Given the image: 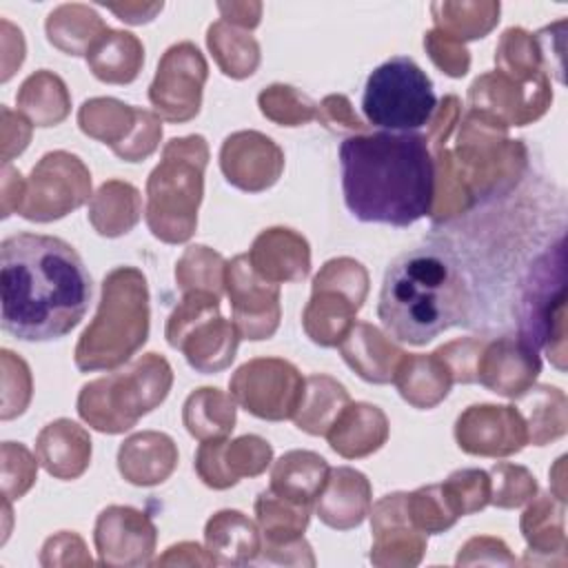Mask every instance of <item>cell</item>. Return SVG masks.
I'll return each instance as SVG.
<instances>
[{
	"label": "cell",
	"mask_w": 568,
	"mask_h": 568,
	"mask_svg": "<svg viewBox=\"0 0 568 568\" xmlns=\"http://www.w3.org/2000/svg\"><path fill=\"white\" fill-rule=\"evenodd\" d=\"M91 295V275L69 242L40 233H13L2 240V328L13 337H64L82 322Z\"/></svg>",
	"instance_id": "obj_1"
},
{
	"label": "cell",
	"mask_w": 568,
	"mask_h": 568,
	"mask_svg": "<svg viewBox=\"0 0 568 568\" xmlns=\"http://www.w3.org/2000/svg\"><path fill=\"white\" fill-rule=\"evenodd\" d=\"M344 204L359 222L410 226L433 213L435 158L422 133L373 131L339 144Z\"/></svg>",
	"instance_id": "obj_2"
},
{
	"label": "cell",
	"mask_w": 568,
	"mask_h": 568,
	"mask_svg": "<svg viewBox=\"0 0 568 568\" xmlns=\"http://www.w3.org/2000/svg\"><path fill=\"white\" fill-rule=\"evenodd\" d=\"M466 313V288L455 262L437 248H410L386 268L377 317L386 333L413 346H424Z\"/></svg>",
	"instance_id": "obj_3"
},
{
	"label": "cell",
	"mask_w": 568,
	"mask_h": 568,
	"mask_svg": "<svg viewBox=\"0 0 568 568\" xmlns=\"http://www.w3.org/2000/svg\"><path fill=\"white\" fill-rule=\"evenodd\" d=\"M149 337V288L135 266H118L102 280L95 317L75 344V366L84 373L126 364Z\"/></svg>",
	"instance_id": "obj_4"
},
{
	"label": "cell",
	"mask_w": 568,
	"mask_h": 568,
	"mask_svg": "<svg viewBox=\"0 0 568 568\" xmlns=\"http://www.w3.org/2000/svg\"><path fill=\"white\" fill-rule=\"evenodd\" d=\"M209 144L202 135L173 138L146 180L144 220L149 231L166 242H186L197 226V209L204 195V169Z\"/></svg>",
	"instance_id": "obj_5"
},
{
	"label": "cell",
	"mask_w": 568,
	"mask_h": 568,
	"mask_svg": "<svg viewBox=\"0 0 568 568\" xmlns=\"http://www.w3.org/2000/svg\"><path fill=\"white\" fill-rule=\"evenodd\" d=\"M171 384V364L158 353H146L122 371L87 382L78 395V415L91 428L118 435L160 406Z\"/></svg>",
	"instance_id": "obj_6"
},
{
	"label": "cell",
	"mask_w": 568,
	"mask_h": 568,
	"mask_svg": "<svg viewBox=\"0 0 568 568\" xmlns=\"http://www.w3.org/2000/svg\"><path fill=\"white\" fill-rule=\"evenodd\" d=\"M437 98L430 78L408 55H395L371 71L364 84L362 111L384 131L410 133L430 124Z\"/></svg>",
	"instance_id": "obj_7"
},
{
	"label": "cell",
	"mask_w": 568,
	"mask_h": 568,
	"mask_svg": "<svg viewBox=\"0 0 568 568\" xmlns=\"http://www.w3.org/2000/svg\"><path fill=\"white\" fill-rule=\"evenodd\" d=\"M166 342L178 348L197 373H220L231 366L240 344L233 320L220 315V297L206 291L182 293L166 320Z\"/></svg>",
	"instance_id": "obj_8"
},
{
	"label": "cell",
	"mask_w": 568,
	"mask_h": 568,
	"mask_svg": "<svg viewBox=\"0 0 568 568\" xmlns=\"http://www.w3.org/2000/svg\"><path fill=\"white\" fill-rule=\"evenodd\" d=\"M564 264V242L559 240L555 251L539 257L530 268L519 306V339H524L535 351L544 348L548 359L559 371L566 368Z\"/></svg>",
	"instance_id": "obj_9"
},
{
	"label": "cell",
	"mask_w": 568,
	"mask_h": 568,
	"mask_svg": "<svg viewBox=\"0 0 568 568\" xmlns=\"http://www.w3.org/2000/svg\"><path fill=\"white\" fill-rule=\"evenodd\" d=\"M366 295L368 273L357 260H328L315 275L311 300L302 313L306 335L320 346H337L353 328Z\"/></svg>",
	"instance_id": "obj_10"
},
{
	"label": "cell",
	"mask_w": 568,
	"mask_h": 568,
	"mask_svg": "<svg viewBox=\"0 0 568 568\" xmlns=\"http://www.w3.org/2000/svg\"><path fill=\"white\" fill-rule=\"evenodd\" d=\"M304 382L288 359L255 357L231 375L229 390L246 413L266 422H284L293 419L304 395Z\"/></svg>",
	"instance_id": "obj_11"
},
{
	"label": "cell",
	"mask_w": 568,
	"mask_h": 568,
	"mask_svg": "<svg viewBox=\"0 0 568 568\" xmlns=\"http://www.w3.org/2000/svg\"><path fill=\"white\" fill-rule=\"evenodd\" d=\"M89 195L91 173L82 160L67 151H51L33 166L18 213L31 222H51L82 206Z\"/></svg>",
	"instance_id": "obj_12"
},
{
	"label": "cell",
	"mask_w": 568,
	"mask_h": 568,
	"mask_svg": "<svg viewBox=\"0 0 568 568\" xmlns=\"http://www.w3.org/2000/svg\"><path fill=\"white\" fill-rule=\"evenodd\" d=\"M82 133L100 140L126 162L149 158L162 138V122L153 111L135 109L115 98H91L78 111Z\"/></svg>",
	"instance_id": "obj_13"
},
{
	"label": "cell",
	"mask_w": 568,
	"mask_h": 568,
	"mask_svg": "<svg viewBox=\"0 0 568 568\" xmlns=\"http://www.w3.org/2000/svg\"><path fill=\"white\" fill-rule=\"evenodd\" d=\"M206 78L209 64L200 49L189 40L175 42L158 62L149 100L166 122H189L200 113Z\"/></svg>",
	"instance_id": "obj_14"
},
{
	"label": "cell",
	"mask_w": 568,
	"mask_h": 568,
	"mask_svg": "<svg viewBox=\"0 0 568 568\" xmlns=\"http://www.w3.org/2000/svg\"><path fill=\"white\" fill-rule=\"evenodd\" d=\"M224 291L231 302L233 324L244 339H268L280 326V284L264 280L248 255L226 262Z\"/></svg>",
	"instance_id": "obj_15"
},
{
	"label": "cell",
	"mask_w": 568,
	"mask_h": 568,
	"mask_svg": "<svg viewBox=\"0 0 568 568\" xmlns=\"http://www.w3.org/2000/svg\"><path fill=\"white\" fill-rule=\"evenodd\" d=\"M552 102L548 73L530 82H515L501 71L479 75L468 89L470 111H477L504 126H524L546 113Z\"/></svg>",
	"instance_id": "obj_16"
},
{
	"label": "cell",
	"mask_w": 568,
	"mask_h": 568,
	"mask_svg": "<svg viewBox=\"0 0 568 568\" xmlns=\"http://www.w3.org/2000/svg\"><path fill=\"white\" fill-rule=\"evenodd\" d=\"M455 439L468 455L508 457L528 444V430L517 406L473 404L457 417Z\"/></svg>",
	"instance_id": "obj_17"
},
{
	"label": "cell",
	"mask_w": 568,
	"mask_h": 568,
	"mask_svg": "<svg viewBox=\"0 0 568 568\" xmlns=\"http://www.w3.org/2000/svg\"><path fill=\"white\" fill-rule=\"evenodd\" d=\"M102 566H146L155 552L158 530L151 517L131 506H106L93 528Z\"/></svg>",
	"instance_id": "obj_18"
},
{
	"label": "cell",
	"mask_w": 568,
	"mask_h": 568,
	"mask_svg": "<svg viewBox=\"0 0 568 568\" xmlns=\"http://www.w3.org/2000/svg\"><path fill=\"white\" fill-rule=\"evenodd\" d=\"M273 459V448L260 435H242L235 439L217 437L200 444L195 453L197 477L215 490L235 486L242 477L262 475Z\"/></svg>",
	"instance_id": "obj_19"
},
{
	"label": "cell",
	"mask_w": 568,
	"mask_h": 568,
	"mask_svg": "<svg viewBox=\"0 0 568 568\" xmlns=\"http://www.w3.org/2000/svg\"><path fill=\"white\" fill-rule=\"evenodd\" d=\"M220 169L235 189L260 193L280 180L284 151L260 131H235L222 142Z\"/></svg>",
	"instance_id": "obj_20"
},
{
	"label": "cell",
	"mask_w": 568,
	"mask_h": 568,
	"mask_svg": "<svg viewBox=\"0 0 568 568\" xmlns=\"http://www.w3.org/2000/svg\"><path fill=\"white\" fill-rule=\"evenodd\" d=\"M541 359L532 346L519 337H497L484 342L475 366V379L488 390L517 399L537 379Z\"/></svg>",
	"instance_id": "obj_21"
},
{
	"label": "cell",
	"mask_w": 568,
	"mask_h": 568,
	"mask_svg": "<svg viewBox=\"0 0 568 568\" xmlns=\"http://www.w3.org/2000/svg\"><path fill=\"white\" fill-rule=\"evenodd\" d=\"M375 544L371 561L377 566H417L426 550V532L417 530L406 510V493L382 497L371 510Z\"/></svg>",
	"instance_id": "obj_22"
},
{
	"label": "cell",
	"mask_w": 568,
	"mask_h": 568,
	"mask_svg": "<svg viewBox=\"0 0 568 568\" xmlns=\"http://www.w3.org/2000/svg\"><path fill=\"white\" fill-rule=\"evenodd\" d=\"M246 255L253 268L273 284L302 282L311 273V246L306 237L286 226L264 229Z\"/></svg>",
	"instance_id": "obj_23"
},
{
	"label": "cell",
	"mask_w": 568,
	"mask_h": 568,
	"mask_svg": "<svg viewBox=\"0 0 568 568\" xmlns=\"http://www.w3.org/2000/svg\"><path fill=\"white\" fill-rule=\"evenodd\" d=\"M371 481L366 479L364 473L351 466L331 468L326 484L315 499L317 517L335 530L357 528L371 513Z\"/></svg>",
	"instance_id": "obj_24"
},
{
	"label": "cell",
	"mask_w": 568,
	"mask_h": 568,
	"mask_svg": "<svg viewBox=\"0 0 568 568\" xmlns=\"http://www.w3.org/2000/svg\"><path fill=\"white\" fill-rule=\"evenodd\" d=\"M178 466V446L166 433L142 430L126 437L118 450V470L133 486L166 481Z\"/></svg>",
	"instance_id": "obj_25"
},
{
	"label": "cell",
	"mask_w": 568,
	"mask_h": 568,
	"mask_svg": "<svg viewBox=\"0 0 568 568\" xmlns=\"http://www.w3.org/2000/svg\"><path fill=\"white\" fill-rule=\"evenodd\" d=\"M331 448L346 457L359 459L379 450L388 439V419L382 408L366 402H351L326 430Z\"/></svg>",
	"instance_id": "obj_26"
},
{
	"label": "cell",
	"mask_w": 568,
	"mask_h": 568,
	"mask_svg": "<svg viewBox=\"0 0 568 568\" xmlns=\"http://www.w3.org/2000/svg\"><path fill=\"white\" fill-rule=\"evenodd\" d=\"M36 455L55 479H78L91 462V437L75 422L55 419L40 430Z\"/></svg>",
	"instance_id": "obj_27"
},
{
	"label": "cell",
	"mask_w": 568,
	"mask_h": 568,
	"mask_svg": "<svg viewBox=\"0 0 568 568\" xmlns=\"http://www.w3.org/2000/svg\"><path fill=\"white\" fill-rule=\"evenodd\" d=\"M337 346L344 362L371 384L393 382L397 362L404 355L377 326L366 322H355Z\"/></svg>",
	"instance_id": "obj_28"
},
{
	"label": "cell",
	"mask_w": 568,
	"mask_h": 568,
	"mask_svg": "<svg viewBox=\"0 0 568 568\" xmlns=\"http://www.w3.org/2000/svg\"><path fill=\"white\" fill-rule=\"evenodd\" d=\"M209 555L222 566H244L260 557L262 539L257 526L240 510H217L204 526Z\"/></svg>",
	"instance_id": "obj_29"
},
{
	"label": "cell",
	"mask_w": 568,
	"mask_h": 568,
	"mask_svg": "<svg viewBox=\"0 0 568 568\" xmlns=\"http://www.w3.org/2000/svg\"><path fill=\"white\" fill-rule=\"evenodd\" d=\"M393 384L397 386L404 402L415 408H435L450 393L453 373L446 362L437 355H410L404 353L397 362Z\"/></svg>",
	"instance_id": "obj_30"
},
{
	"label": "cell",
	"mask_w": 568,
	"mask_h": 568,
	"mask_svg": "<svg viewBox=\"0 0 568 568\" xmlns=\"http://www.w3.org/2000/svg\"><path fill=\"white\" fill-rule=\"evenodd\" d=\"M328 470L320 453L288 450L273 464L268 488L293 504L313 506L326 484Z\"/></svg>",
	"instance_id": "obj_31"
},
{
	"label": "cell",
	"mask_w": 568,
	"mask_h": 568,
	"mask_svg": "<svg viewBox=\"0 0 568 568\" xmlns=\"http://www.w3.org/2000/svg\"><path fill=\"white\" fill-rule=\"evenodd\" d=\"M91 73L109 84H129L138 78L144 64V47L129 31L106 29L87 51Z\"/></svg>",
	"instance_id": "obj_32"
},
{
	"label": "cell",
	"mask_w": 568,
	"mask_h": 568,
	"mask_svg": "<svg viewBox=\"0 0 568 568\" xmlns=\"http://www.w3.org/2000/svg\"><path fill=\"white\" fill-rule=\"evenodd\" d=\"M142 213L140 191L124 180L104 182L89 202V222L104 237L129 233Z\"/></svg>",
	"instance_id": "obj_33"
},
{
	"label": "cell",
	"mask_w": 568,
	"mask_h": 568,
	"mask_svg": "<svg viewBox=\"0 0 568 568\" xmlns=\"http://www.w3.org/2000/svg\"><path fill=\"white\" fill-rule=\"evenodd\" d=\"M348 404V390L335 377L317 373L306 377L304 395L293 415V422L308 435H326V430Z\"/></svg>",
	"instance_id": "obj_34"
},
{
	"label": "cell",
	"mask_w": 568,
	"mask_h": 568,
	"mask_svg": "<svg viewBox=\"0 0 568 568\" xmlns=\"http://www.w3.org/2000/svg\"><path fill=\"white\" fill-rule=\"evenodd\" d=\"M182 422L200 442L229 437L235 428V399L213 386L195 388L182 406Z\"/></svg>",
	"instance_id": "obj_35"
},
{
	"label": "cell",
	"mask_w": 568,
	"mask_h": 568,
	"mask_svg": "<svg viewBox=\"0 0 568 568\" xmlns=\"http://www.w3.org/2000/svg\"><path fill=\"white\" fill-rule=\"evenodd\" d=\"M528 430V442L535 446H544L557 437H561L568 428V402L564 390L557 386L539 384L530 386L524 395L517 397Z\"/></svg>",
	"instance_id": "obj_36"
},
{
	"label": "cell",
	"mask_w": 568,
	"mask_h": 568,
	"mask_svg": "<svg viewBox=\"0 0 568 568\" xmlns=\"http://www.w3.org/2000/svg\"><path fill=\"white\" fill-rule=\"evenodd\" d=\"M47 38L49 42L69 53L87 55L91 44L109 29L104 20L89 4H60L47 16Z\"/></svg>",
	"instance_id": "obj_37"
},
{
	"label": "cell",
	"mask_w": 568,
	"mask_h": 568,
	"mask_svg": "<svg viewBox=\"0 0 568 568\" xmlns=\"http://www.w3.org/2000/svg\"><path fill=\"white\" fill-rule=\"evenodd\" d=\"M16 102L36 126H55L71 111V98L64 80L47 69L31 73L22 82Z\"/></svg>",
	"instance_id": "obj_38"
},
{
	"label": "cell",
	"mask_w": 568,
	"mask_h": 568,
	"mask_svg": "<svg viewBox=\"0 0 568 568\" xmlns=\"http://www.w3.org/2000/svg\"><path fill=\"white\" fill-rule=\"evenodd\" d=\"M206 44L222 73L233 80L248 78L260 67V44L246 29L217 20L206 31Z\"/></svg>",
	"instance_id": "obj_39"
},
{
	"label": "cell",
	"mask_w": 568,
	"mask_h": 568,
	"mask_svg": "<svg viewBox=\"0 0 568 568\" xmlns=\"http://www.w3.org/2000/svg\"><path fill=\"white\" fill-rule=\"evenodd\" d=\"M255 515L264 532V546H282L304 535L311 519V506L293 504L266 488L255 499Z\"/></svg>",
	"instance_id": "obj_40"
},
{
	"label": "cell",
	"mask_w": 568,
	"mask_h": 568,
	"mask_svg": "<svg viewBox=\"0 0 568 568\" xmlns=\"http://www.w3.org/2000/svg\"><path fill=\"white\" fill-rule=\"evenodd\" d=\"M499 2H433L430 13L435 29L464 42L477 40L499 22Z\"/></svg>",
	"instance_id": "obj_41"
},
{
	"label": "cell",
	"mask_w": 568,
	"mask_h": 568,
	"mask_svg": "<svg viewBox=\"0 0 568 568\" xmlns=\"http://www.w3.org/2000/svg\"><path fill=\"white\" fill-rule=\"evenodd\" d=\"M535 499V497H532ZM521 532L530 552H561L566 550L564 530V501L541 495L521 515Z\"/></svg>",
	"instance_id": "obj_42"
},
{
	"label": "cell",
	"mask_w": 568,
	"mask_h": 568,
	"mask_svg": "<svg viewBox=\"0 0 568 568\" xmlns=\"http://www.w3.org/2000/svg\"><path fill=\"white\" fill-rule=\"evenodd\" d=\"M495 62L499 71L515 82H530L546 75L537 38L521 27H510L504 31L495 51Z\"/></svg>",
	"instance_id": "obj_43"
},
{
	"label": "cell",
	"mask_w": 568,
	"mask_h": 568,
	"mask_svg": "<svg viewBox=\"0 0 568 568\" xmlns=\"http://www.w3.org/2000/svg\"><path fill=\"white\" fill-rule=\"evenodd\" d=\"M224 271L226 262L220 253L204 244H193L184 248L182 257L178 260L175 280L182 293L206 291L220 297L224 291Z\"/></svg>",
	"instance_id": "obj_44"
},
{
	"label": "cell",
	"mask_w": 568,
	"mask_h": 568,
	"mask_svg": "<svg viewBox=\"0 0 568 568\" xmlns=\"http://www.w3.org/2000/svg\"><path fill=\"white\" fill-rule=\"evenodd\" d=\"M406 510H408L410 524L426 535L444 532L459 519L448 497L444 495L442 484H430L413 493H406Z\"/></svg>",
	"instance_id": "obj_45"
},
{
	"label": "cell",
	"mask_w": 568,
	"mask_h": 568,
	"mask_svg": "<svg viewBox=\"0 0 568 568\" xmlns=\"http://www.w3.org/2000/svg\"><path fill=\"white\" fill-rule=\"evenodd\" d=\"M260 111L282 126H300L317 118V104L288 84H271L257 95Z\"/></svg>",
	"instance_id": "obj_46"
},
{
	"label": "cell",
	"mask_w": 568,
	"mask_h": 568,
	"mask_svg": "<svg viewBox=\"0 0 568 568\" xmlns=\"http://www.w3.org/2000/svg\"><path fill=\"white\" fill-rule=\"evenodd\" d=\"M453 510L464 517L481 510L490 504V477L481 468H462L448 475L442 484Z\"/></svg>",
	"instance_id": "obj_47"
},
{
	"label": "cell",
	"mask_w": 568,
	"mask_h": 568,
	"mask_svg": "<svg viewBox=\"0 0 568 568\" xmlns=\"http://www.w3.org/2000/svg\"><path fill=\"white\" fill-rule=\"evenodd\" d=\"M490 504L497 508H517L537 495V481L528 468L499 462L490 468Z\"/></svg>",
	"instance_id": "obj_48"
},
{
	"label": "cell",
	"mask_w": 568,
	"mask_h": 568,
	"mask_svg": "<svg viewBox=\"0 0 568 568\" xmlns=\"http://www.w3.org/2000/svg\"><path fill=\"white\" fill-rule=\"evenodd\" d=\"M36 473L38 464L22 444H2V490L9 499H20L36 481Z\"/></svg>",
	"instance_id": "obj_49"
},
{
	"label": "cell",
	"mask_w": 568,
	"mask_h": 568,
	"mask_svg": "<svg viewBox=\"0 0 568 568\" xmlns=\"http://www.w3.org/2000/svg\"><path fill=\"white\" fill-rule=\"evenodd\" d=\"M424 47L430 55V60L450 78H462L466 75L470 67V55L464 47V42L446 36L439 29H430L424 36Z\"/></svg>",
	"instance_id": "obj_50"
},
{
	"label": "cell",
	"mask_w": 568,
	"mask_h": 568,
	"mask_svg": "<svg viewBox=\"0 0 568 568\" xmlns=\"http://www.w3.org/2000/svg\"><path fill=\"white\" fill-rule=\"evenodd\" d=\"M486 339L479 337H464V339H455L448 342L444 346H439L435 353L446 362V366L453 373V382L457 384H473L475 379V366L479 359V351L484 346Z\"/></svg>",
	"instance_id": "obj_51"
},
{
	"label": "cell",
	"mask_w": 568,
	"mask_h": 568,
	"mask_svg": "<svg viewBox=\"0 0 568 568\" xmlns=\"http://www.w3.org/2000/svg\"><path fill=\"white\" fill-rule=\"evenodd\" d=\"M320 122L333 133H364L366 124L355 115L346 95H326L317 106Z\"/></svg>",
	"instance_id": "obj_52"
},
{
	"label": "cell",
	"mask_w": 568,
	"mask_h": 568,
	"mask_svg": "<svg viewBox=\"0 0 568 568\" xmlns=\"http://www.w3.org/2000/svg\"><path fill=\"white\" fill-rule=\"evenodd\" d=\"M459 106H462V104H459V100H457L455 95L442 98V102H439V106L435 109L433 120H430V133L426 135V138H428V144H430V151L444 146L446 138L450 135V131H453L455 124H457Z\"/></svg>",
	"instance_id": "obj_53"
},
{
	"label": "cell",
	"mask_w": 568,
	"mask_h": 568,
	"mask_svg": "<svg viewBox=\"0 0 568 568\" xmlns=\"http://www.w3.org/2000/svg\"><path fill=\"white\" fill-rule=\"evenodd\" d=\"M262 561L266 564H315V557L311 552V546L304 537L291 541V544H282V546H262Z\"/></svg>",
	"instance_id": "obj_54"
},
{
	"label": "cell",
	"mask_w": 568,
	"mask_h": 568,
	"mask_svg": "<svg viewBox=\"0 0 568 568\" xmlns=\"http://www.w3.org/2000/svg\"><path fill=\"white\" fill-rule=\"evenodd\" d=\"M217 11L222 13V20L229 24H235L240 29H255L262 18V4L260 2H217Z\"/></svg>",
	"instance_id": "obj_55"
},
{
	"label": "cell",
	"mask_w": 568,
	"mask_h": 568,
	"mask_svg": "<svg viewBox=\"0 0 568 568\" xmlns=\"http://www.w3.org/2000/svg\"><path fill=\"white\" fill-rule=\"evenodd\" d=\"M162 2H151V4H144V2H126V4H106L109 11H113L122 22H129V24H142V22H149L155 18V13L162 11Z\"/></svg>",
	"instance_id": "obj_56"
}]
</instances>
